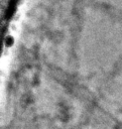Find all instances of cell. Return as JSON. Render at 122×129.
<instances>
[{"label": "cell", "mask_w": 122, "mask_h": 129, "mask_svg": "<svg viewBox=\"0 0 122 129\" xmlns=\"http://www.w3.org/2000/svg\"><path fill=\"white\" fill-rule=\"evenodd\" d=\"M16 4H17V0H11L10 1L9 5H8L6 11H5V17L6 18H9L13 14V12L15 10V7H16Z\"/></svg>", "instance_id": "obj_1"}, {"label": "cell", "mask_w": 122, "mask_h": 129, "mask_svg": "<svg viewBox=\"0 0 122 129\" xmlns=\"http://www.w3.org/2000/svg\"><path fill=\"white\" fill-rule=\"evenodd\" d=\"M12 40H13V38H12L11 36H8V37H7L6 44H7V45H10V43H12Z\"/></svg>", "instance_id": "obj_2"}]
</instances>
